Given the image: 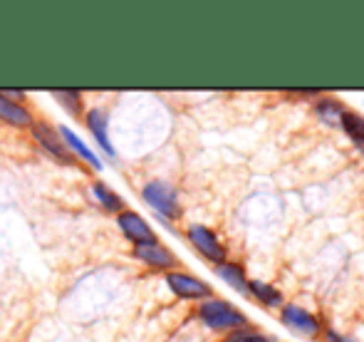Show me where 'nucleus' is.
Segmentation results:
<instances>
[{"instance_id": "1", "label": "nucleus", "mask_w": 364, "mask_h": 342, "mask_svg": "<svg viewBox=\"0 0 364 342\" xmlns=\"http://www.w3.org/2000/svg\"><path fill=\"white\" fill-rule=\"evenodd\" d=\"M198 320L206 328L216 330V333H235V330L248 328L245 313H240L228 300H218V298H208L198 305Z\"/></svg>"}, {"instance_id": "2", "label": "nucleus", "mask_w": 364, "mask_h": 342, "mask_svg": "<svg viewBox=\"0 0 364 342\" xmlns=\"http://www.w3.org/2000/svg\"><path fill=\"white\" fill-rule=\"evenodd\" d=\"M141 198L146 201V206H151L166 221H176L181 216V201H178V191L168 181L154 178V181L144 183L141 188Z\"/></svg>"}, {"instance_id": "3", "label": "nucleus", "mask_w": 364, "mask_h": 342, "mask_svg": "<svg viewBox=\"0 0 364 342\" xmlns=\"http://www.w3.org/2000/svg\"><path fill=\"white\" fill-rule=\"evenodd\" d=\"M186 236H188V241H191V246L196 248V251L201 253L206 260H211L213 265H220V263L228 260V251H225V246L220 243V238L208 226L191 223V226L186 228Z\"/></svg>"}, {"instance_id": "4", "label": "nucleus", "mask_w": 364, "mask_h": 342, "mask_svg": "<svg viewBox=\"0 0 364 342\" xmlns=\"http://www.w3.org/2000/svg\"><path fill=\"white\" fill-rule=\"evenodd\" d=\"M166 285H168V290L181 300L213 298V288L206 280L196 278V275H191V273H183V270H171V273H166Z\"/></svg>"}, {"instance_id": "5", "label": "nucleus", "mask_w": 364, "mask_h": 342, "mask_svg": "<svg viewBox=\"0 0 364 342\" xmlns=\"http://www.w3.org/2000/svg\"><path fill=\"white\" fill-rule=\"evenodd\" d=\"M117 226L124 233L127 241H132L134 246H146V243H156V231L149 226V221L141 213L132 211V208H124V211L117 216Z\"/></svg>"}, {"instance_id": "6", "label": "nucleus", "mask_w": 364, "mask_h": 342, "mask_svg": "<svg viewBox=\"0 0 364 342\" xmlns=\"http://www.w3.org/2000/svg\"><path fill=\"white\" fill-rule=\"evenodd\" d=\"M280 320H283L285 328H290L292 333L302 335V338H317V335L322 333L320 320L295 303H285L283 308H280Z\"/></svg>"}, {"instance_id": "7", "label": "nucleus", "mask_w": 364, "mask_h": 342, "mask_svg": "<svg viewBox=\"0 0 364 342\" xmlns=\"http://www.w3.org/2000/svg\"><path fill=\"white\" fill-rule=\"evenodd\" d=\"M30 132H33L35 141H38V144L43 146V149L48 151L53 159H58L60 164H75V156L68 151V146H65L60 132L53 129L48 122H38V119H35V124L30 127Z\"/></svg>"}, {"instance_id": "8", "label": "nucleus", "mask_w": 364, "mask_h": 342, "mask_svg": "<svg viewBox=\"0 0 364 342\" xmlns=\"http://www.w3.org/2000/svg\"><path fill=\"white\" fill-rule=\"evenodd\" d=\"M134 258L154 270H164V273H171L178 265V258L173 256V251H168V248L159 241L146 243V246H134Z\"/></svg>"}, {"instance_id": "9", "label": "nucleus", "mask_w": 364, "mask_h": 342, "mask_svg": "<svg viewBox=\"0 0 364 342\" xmlns=\"http://www.w3.org/2000/svg\"><path fill=\"white\" fill-rule=\"evenodd\" d=\"M85 124H87V129H90V134L95 137L97 146H100L105 154L117 156V149L109 139V117H107V112L102 109V107H92V109L85 112Z\"/></svg>"}, {"instance_id": "10", "label": "nucleus", "mask_w": 364, "mask_h": 342, "mask_svg": "<svg viewBox=\"0 0 364 342\" xmlns=\"http://www.w3.org/2000/svg\"><path fill=\"white\" fill-rule=\"evenodd\" d=\"M60 137H63V141H65V146H68V151L75 156V159H82L87 166H92L95 171H102V161H100V156L95 154V151L87 146V141L82 139L80 134H77L75 129H70L68 124H63L60 127Z\"/></svg>"}, {"instance_id": "11", "label": "nucleus", "mask_w": 364, "mask_h": 342, "mask_svg": "<svg viewBox=\"0 0 364 342\" xmlns=\"http://www.w3.org/2000/svg\"><path fill=\"white\" fill-rule=\"evenodd\" d=\"M0 122L10 127H18V129H30V127L35 124V117L25 105L13 102L10 97H5L3 92H0Z\"/></svg>"}, {"instance_id": "12", "label": "nucleus", "mask_w": 364, "mask_h": 342, "mask_svg": "<svg viewBox=\"0 0 364 342\" xmlns=\"http://www.w3.org/2000/svg\"><path fill=\"white\" fill-rule=\"evenodd\" d=\"M216 273L220 280H225V285L238 290L240 295H248V275H245L243 265L233 263V260H225V263L216 265Z\"/></svg>"}, {"instance_id": "13", "label": "nucleus", "mask_w": 364, "mask_h": 342, "mask_svg": "<svg viewBox=\"0 0 364 342\" xmlns=\"http://www.w3.org/2000/svg\"><path fill=\"white\" fill-rule=\"evenodd\" d=\"M92 196L97 198V203H100L107 213H114V216H119V213L127 208L124 198H122L117 191H112V188L107 186V183H102V181L92 183Z\"/></svg>"}, {"instance_id": "14", "label": "nucleus", "mask_w": 364, "mask_h": 342, "mask_svg": "<svg viewBox=\"0 0 364 342\" xmlns=\"http://www.w3.org/2000/svg\"><path fill=\"white\" fill-rule=\"evenodd\" d=\"M248 295H253L258 303L268 305V308H283V293L275 285L265 283V280H248Z\"/></svg>"}, {"instance_id": "15", "label": "nucleus", "mask_w": 364, "mask_h": 342, "mask_svg": "<svg viewBox=\"0 0 364 342\" xmlns=\"http://www.w3.org/2000/svg\"><path fill=\"white\" fill-rule=\"evenodd\" d=\"M345 105H342L340 100H335V97H317L315 102V114L320 117V122H325V124L330 127H340L342 122V114H345Z\"/></svg>"}, {"instance_id": "16", "label": "nucleus", "mask_w": 364, "mask_h": 342, "mask_svg": "<svg viewBox=\"0 0 364 342\" xmlns=\"http://www.w3.org/2000/svg\"><path fill=\"white\" fill-rule=\"evenodd\" d=\"M340 127H342V132H345V134L350 137L352 141H355L357 149L364 151V117L357 114V112L347 109L345 114H342Z\"/></svg>"}, {"instance_id": "17", "label": "nucleus", "mask_w": 364, "mask_h": 342, "mask_svg": "<svg viewBox=\"0 0 364 342\" xmlns=\"http://www.w3.org/2000/svg\"><path fill=\"white\" fill-rule=\"evenodd\" d=\"M53 97L60 102V107H63V109H68L73 117H82V112H85L80 90H55Z\"/></svg>"}, {"instance_id": "18", "label": "nucleus", "mask_w": 364, "mask_h": 342, "mask_svg": "<svg viewBox=\"0 0 364 342\" xmlns=\"http://www.w3.org/2000/svg\"><path fill=\"white\" fill-rule=\"evenodd\" d=\"M225 342H275V338H268V335H260L255 330H235V333H228Z\"/></svg>"}, {"instance_id": "19", "label": "nucleus", "mask_w": 364, "mask_h": 342, "mask_svg": "<svg viewBox=\"0 0 364 342\" xmlns=\"http://www.w3.org/2000/svg\"><path fill=\"white\" fill-rule=\"evenodd\" d=\"M325 338H327V342H352V340H347V338H342V335H337V333H332V330H327V333H325Z\"/></svg>"}]
</instances>
